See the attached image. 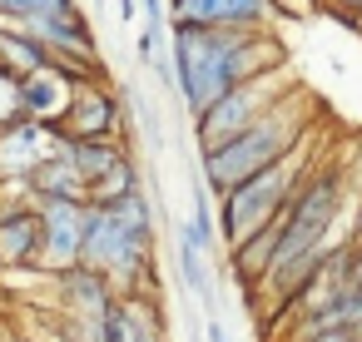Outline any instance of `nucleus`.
Returning <instances> with one entry per match:
<instances>
[{
  "instance_id": "1a4fd4ad",
  "label": "nucleus",
  "mask_w": 362,
  "mask_h": 342,
  "mask_svg": "<svg viewBox=\"0 0 362 342\" xmlns=\"http://www.w3.org/2000/svg\"><path fill=\"white\" fill-rule=\"evenodd\" d=\"M273 0H169V20L194 30H268Z\"/></svg>"
},
{
  "instance_id": "dca6fc26",
  "label": "nucleus",
  "mask_w": 362,
  "mask_h": 342,
  "mask_svg": "<svg viewBox=\"0 0 362 342\" xmlns=\"http://www.w3.org/2000/svg\"><path fill=\"white\" fill-rule=\"evenodd\" d=\"M25 189H30V199L35 204H90V184L80 179V169L65 159V149L60 154H50L30 179H25Z\"/></svg>"
},
{
  "instance_id": "20e7f679",
  "label": "nucleus",
  "mask_w": 362,
  "mask_h": 342,
  "mask_svg": "<svg viewBox=\"0 0 362 342\" xmlns=\"http://www.w3.org/2000/svg\"><path fill=\"white\" fill-rule=\"evenodd\" d=\"M342 204H347V169L337 159H317L313 174L303 179L298 199L283 213V243H278V263L273 268H288V263L337 243L332 233L342 223Z\"/></svg>"
},
{
  "instance_id": "7c9ffc66",
  "label": "nucleus",
  "mask_w": 362,
  "mask_h": 342,
  "mask_svg": "<svg viewBox=\"0 0 362 342\" xmlns=\"http://www.w3.org/2000/svg\"><path fill=\"white\" fill-rule=\"evenodd\" d=\"M357 342H362V337H357Z\"/></svg>"
},
{
  "instance_id": "f3484780",
  "label": "nucleus",
  "mask_w": 362,
  "mask_h": 342,
  "mask_svg": "<svg viewBox=\"0 0 362 342\" xmlns=\"http://www.w3.org/2000/svg\"><path fill=\"white\" fill-rule=\"evenodd\" d=\"M124 154H129V149H124V139H65V159L80 169V179H85V184L105 179Z\"/></svg>"
},
{
  "instance_id": "c85d7f7f",
  "label": "nucleus",
  "mask_w": 362,
  "mask_h": 342,
  "mask_svg": "<svg viewBox=\"0 0 362 342\" xmlns=\"http://www.w3.org/2000/svg\"><path fill=\"white\" fill-rule=\"evenodd\" d=\"M115 6H119V16H124V20H134V11H139V0H115Z\"/></svg>"
},
{
  "instance_id": "4468645a",
  "label": "nucleus",
  "mask_w": 362,
  "mask_h": 342,
  "mask_svg": "<svg viewBox=\"0 0 362 342\" xmlns=\"http://www.w3.org/2000/svg\"><path fill=\"white\" fill-rule=\"evenodd\" d=\"M75 85H80V80L55 75V70H45V75H25V80H21L25 114L40 119V124H50V129H65V119H70V100H75Z\"/></svg>"
},
{
  "instance_id": "a878e982",
  "label": "nucleus",
  "mask_w": 362,
  "mask_h": 342,
  "mask_svg": "<svg viewBox=\"0 0 362 342\" xmlns=\"http://www.w3.org/2000/svg\"><path fill=\"white\" fill-rule=\"evenodd\" d=\"M204 337H209V342H233V337L223 332V322H209V332H204Z\"/></svg>"
},
{
  "instance_id": "9b49d317",
  "label": "nucleus",
  "mask_w": 362,
  "mask_h": 342,
  "mask_svg": "<svg viewBox=\"0 0 362 342\" xmlns=\"http://www.w3.org/2000/svg\"><path fill=\"white\" fill-rule=\"evenodd\" d=\"M60 134L65 139H124V100L115 90H105L100 80L75 85L70 119H65Z\"/></svg>"
},
{
  "instance_id": "2eb2a0df",
  "label": "nucleus",
  "mask_w": 362,
  "mask_h": 342,
  "mask_svg": "<svg viewBox=\"0 0 362 342\" xmlns=\"http://www.w3.org/2000/svg\"><path fill=\"white\" fill-rule=\"evenodd\" d=\"M105 342H164L154 302H144V293H124L105 312Z\"/></svg>"
},
{
  "instance_id": "39448f33",
  "label": "nucleus",
  "mask_w": 362,
  "mask_h": 342,
  "mask_svg": "<svg viewBox=\"0 0 362 342\" xmlns=\"http://www.w3.org/2000/svg\"><path fill=\"white\" fill-rule=\"evenodd\" d=\"M85 268L105 273L119 293H144L154 268V238L129 228L115 208L90 204V238H85Z\"/></svg>"
},
{
  "instance_id": "7ed1b4c3",
  "label": "nucleus",
  "mask_w": 362,
  "mask_h": 342,
  "mask_svg": "<svg viewBox=\"0 0 362 342\" xmlns=\"http://www.w3.org/2000/svg\"><path fill=\"white\" fill-rule=\"evenodd\" d=\"M313 164H317V154H313V144H303V149L288 154L283 164H273V169L243 179L238 189H228V194L218 199V238H223V248L233 253V248L248 243L258 228L278 223V218L288 213V204L298 199L303 179L313 174Z\"/></svg>"
},
{
  "instance_id": "0eeeda50",
  "label": "nucleus",
  "mask_w": 362,
  "mask_h": 342,
  "mask_svg": "<svg viewBox=\"0 0 362 342\" xmlns=\"http://www.w3.org/2000/svg\"><path fill=\"white\" fill-rule=\"evenodd\" d=\"M35 40H45L65 70L85 85V80H100V45H95V30L80 11H65V16H35V20H21Z\"/></svg>"
},
{
  "instance_id": "cd10ccee",
  "label": "nucleus",
  "mask_w": 362,
  "mask_h": 342,
  "mask_svg": "<svg viewBox=\"0 0 362 342\" xmlns=\"http://www.w3.org/2000/svg\"><path fill=\"white\" fill-rule=\"evenodd\" d=\"M352 283L362 288V248H352Z\"/></svg>"
},
{
  "instance_id": "9d476101",
  "label": "nucleus",
  "mask_w": 362,
  "mask_h": 342,
  "mask_svg": "<svg viewBox=\"0 0 362 342\" xmlns=\"http://www.w3.org/2000/svg\"><path fill=\"white\" fill-rule=\"evenodd\" d=\"M65 149V134L40 124V119H16L11 129H0V184L6 179H30L50 154Z\"/></svg>"
},
{
  "instance_id": "c756f323",
  "label": "nucleus",
  "mask_w": 362,
  "mask_h": 342,
  "mask_svg": "<svg viewBox=\"0 0 362 342\" xmlns=\"http://www.w3.org/2000/svg\"><path fill=\"white\" fill-rule=\"evenodd\" d=\"M0 342H35V337H25V332H11V337H0Z\"/></svg>"
},
{
  "instance_id": "b1692460",
  "label": "nucleus",
  "mask_w": 362,
  "mask_h": 342,
  "mask_svg": "<svg viewBox=\"0 0 362 342\" xmlns=\"http://www.w3.org/2000/svg\"><path fill=\"white\" fill-rule=\"evenodd\" d=\"M273 11H288V16H313L317 0H273Z\"/></svg>"
},
{
  "instance_id": "393cba45",
  "label": "nucleus",
  "mask_w": 362,
  "mask_h": 342,
  "mask_svg": "<svg viewBox=\"0 0 362 342\" xmlns=\"http://www.w3.org/2000/svg\"><path fill=\"white\" fill-rule=\"evenodd\" d=\"M362 332H352V327H332V332H317V337H303V342H357Z\"/></svg>"
},
{
  "instance_id": "6e6552de",
  "label": "nucleus",
  "mask_w": 362,
  "mask_h": 342,
  "mask_svg": "<svg viewBox=\"0 0 362 342\" xmlns=\"http://www.w3.org/2000/svg\"><path fill=\"white\" fill-rule=\"evenodd\" d=\"M0 268L45 273V213L40 204H0Z\"/></svg>"
},
{
  "instance_id": "f8f14e48",
  "label": "nucleus",
  "mask_w": 362,
  "mask_h": 342,
  "mask_svg": "<svg viewBox=\"0 0 362 342\" xmlns=\"http://www.w3.org/2000/svg\"><path fill=\"white\" fill-rule=\"evenodd\" d=\"M45 213V273H65L85 263L90 238V204H40Z\"/></svg>"
},
{
  "instance_id": "aec40b11",
  "label": "nucleus",
  "mask_w": 362,
  "mask_h": 342,
  "mask_svg": "<svg viewBox=\"0 0 362 342\" xmlns=\"http://www.w3.org/2000/svg\"><path fill=\"white\" fill-rule=\"evenodd\" d=\"M80 11L75 0H0V20H35V16H65Z\"/></svg>"
},
{
  "instance_id": "a211bd4d",
  "label": "nucleus",
  "mask_w": 362,
  "mask_h": 342,
  "mask_svg": "<svg viewBox=\"0 0 362 342\" xmlns=\"http://www.w3.org/2000/svg\"><path fill=\"white\" fill-rule=\"evenodd\" d=\"M144 189V179H139V164H134V154H124L105 179H95L90 184V204H100V208H110V204H119V199H129V194H139Z\"/></svg>"
},
{
  "instance_id": "4be33fe9",
  "label": "nucleus",
  "mask_w": 362,
  "mask_h": 342,
  "mask_svg": "<svg viewBox=\"0 0 362 342\" xmlns=\"http://www.w3.org/2000/svg\"><path fill=\"white\" fill-rule=\"evenodd\" d=\"M322 6H327L337 20H347V25H362V0H322Z\"/></svg>"
},
{
  "instance_id": "412c9836",
  "label": "nucleus",
  "mask_w": 362,
  "mask_h": 342,
  "mask_svg": "<svg viewBox=\"0 0 362 342\" xmlns=\"http://www.w3.org/2000/svg\"><path fill=\"white\" fill-rule=\"evenodd\" d=\"M16 119H25V100H21V75L0 65V129H11Z\"/></svg>"
},
{
  "instance_id": "f03ea898",
  "label": "nucleus",
  "mask_w": 362,
  "mask_h": 342,
  "mask_svg": "<svg viewBox=\"0 0 362 342\" xmlns=\"http://www.w3.org/2000/svg\"><path fill=\"white\" fill-rule=\"evenodd\" d=\"M308 129H313V100H308V90L293 85L258 124H248L243 134H233V139H223V144H214V149L199 154L204 189L223 199L243 179H253V174L283 164L288 154H298L308 144Z\"/></svg>"
},
{
  "instance_id": "423d86ee",
  "label": "nucleus",
  "mask_w": 362,
  "mask_h": 342,
  "mask_svg": "<svg viewBox=\"0 0 362 342\" xmlns=\"http://www.w3.org/2000/svg\"><path fill=\"white\" fill-rule=\"evenodd\" d=\"M298 80L288 75V65H278V70H268V75H258V80H248V85H238V90H228L223 100H214L204 114H194V139H199V154L204 149H214V144H223V139H233V134H243L248 124H258L288 90H293Z\"/></svg>"
},
{
  "instance_id": "6ab92c4d",
  "label": "nucleus",
  "mask_w": 362,
  "mask_h": 342,
  "mask_svg": "<svg viewBox=\"0 0 362 342\" xmlns=\"http://www.w3.org/2000/svg\"><path fill=\"white\" fill-rule=\"evenodd\" d=\"M179 283L189 288V293H209V263H204V248L189 238V228L179 223Z\"/></svg>"
},
{
  "instance_id": "bb28decb",
  "label": "nucleus",
  "mask_w": 362,
  "mask_h": 342,
  "mask_svg": "<svg viewBox=\"0 0 362 342\" xmlns=\"http://www.w3.org/2000/svg\"><path fill=\"white\" fill-rule=\"evenodd\" d=\"M347 238H352V248H362V204H357V218H352V233Z\"/></svg>"
},
{
  "instance_id": "5701e85b",
  "label": "nucleus",
  "mask_w": 362,
  "mask_h": 342,
  "mask_svg": "<svg viewBox=\"0 0 362 342\" xmlns=\"http://www.w3.org/2000/svg\"><path fill=\"white\" fill-rule=\"evenodd\" d=\"M139 11L149 16V30H169V25H164V16H169L164 0H139Z\"/></svg>"
},
{
  "instance_id": "f257e3e1",
  "label": "nucleus",
  "mask_w": 362,
  "mask_h": 342,
  "mask_svg": "<svg viewBox=\"0 0 362 342\" xmlns=\"http://www.w3.org/2000/svg\"><path fill=\"white\" fill-rule=\"evenodd\" d=\"M169 55H174V95L189 105V114H204L228 90H238V85L283 65V45H278L273 30L169 25Z\"/></svg>"
},
{
  "instance_id": "ddd939ff",
  "label": "nucleus",
  "mask_w": 362,
  "mask_h": 342,
  "mask_svg": "<svg viewBox=\"0 0 362 342\" xmlns=\"http://www.w3.org/2000/svg\"><path fill=\"white\" fill-rule=\"evenodd\" d=\"M50 283H55V307L70 317V322H100L124 293L105 278V273H95V268H65V273H50Z\"/></svg>"
}]
</instances>
